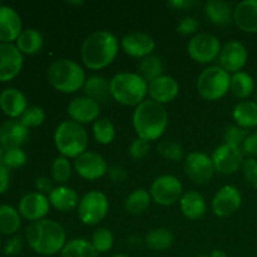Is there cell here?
Here are the masks:
<instances>
[{
	"label": "cell",
	"mask_w": 257,
	"mask_h": 257,
	"mask_svg": "<svg viewBox=\"0 0 257 257\" xmlns=\"http://www.w3.org/2000/svg\"><path fill=\"white\" fill-rule=\"evenodd\" d=\"M242 203V196L237 187L231 185L223 186L217 191L212 200V210L218 217H228L235 213Z\"/></svg>",
	"instance_id": "obj_16"
},
{
	"label": "cell",
	"mask_w": 257,
	"mask_h": 257,
	"mask_svg": "<svg viewBox=\"0 0 257 257\" xmlns=\"http://www.w3.org/2000/svg\"><path fill=\"white\" fill-rule=\"evenodd\" d=\"M243 155H247L250 156L251 158H255L257 157V135L256 133H252V135H248V137L246 138L245 142H243L242 147Z\"/></svg>",
	"instance_id": "obj_47"
},
{
	"label": "cell",
	"mask_w": 257,
	"mask_h": 257,
	"mask_svg": "<svg viewBox=\"0 0 257 257\" xmlns=\"http://www.w3.org/2000/svg\"><path fill=\"white\" fill-rule=\"evenodd\" d=\"M0 245H2V240H0Z\"/></svg>",
	"instance_id": "obj_60"
},
{
	"label": "cell",
	"mask_w": 257,
	"mask_h": 257,
	"mask_svg": "<svg viewBox=\"0 0 257 257\" xmlns=\"http://www.w3.org/2000/svg\"><path fill=\"white\" fill-rule=\"evenodd\" d=\"M22 226L19 211L9 205L0 206V233L14 235Z\"/></svg>",
	"instance_id": "obj_34"
},
{
	"label": "cell",
	"mask_w": 257,
	"mask_h": 257,
	"mask_svg": "<svg viewBox=\"0 0 257 257\" xmlns=\"http://www.w3.org/2000/svg\"><path fill=\"white\" fill-rule=\"evenodd\" d=\"M232 5L222 0H208L205 5L207 19L216 25H227L233 22Z\"/></svg>",
	"instance_id": "obj_27"
},
{
	"label": "cell",
	"mask_w": 257,
	"mask_h": 257,
	"mask_svg": "<svg viewBox=\"0 0 257 257\" xmlns=\"http://www.w3.org/2000/svg\"><path fill=\"white\" fill-rule=\"evenodd\" d=\"M112 98L124 105H140L148 94V83L138 73H118L110 79Z\"/></svg>",
	"instance_id": "obj_4"
},
{
	"label": "cell",
	"mask_w": 257,
	"mask_h": 257,
	"mask_svg": "<svg viewBox=\"0 0 257 257\" xmlns=\"http://www.w3.org/2000/svg\"><path fill=\"white\" fill-rule=\"evenodd\" d=\"M45 119V113L43 110V108L38 107V105H33V107H28L27 110L23 113V115L20 117V122L23 125L29 130V128H35L39 127L43 124Z\"/></svg>",
	"instance_id": "obj_41"
},
{
	"label": "cell",
	"mask_w": 257,
	"mask_h": 257,
	"mask_svg": "<svg viewBox=\"0 0 257 257\" xmlns=\"http://www.w3.org/2000/svg\"><path fill=\"white\" fill-rule=\"evenodd\" d=\"M198 257H210L208 255H201V256H198Z\"/></svg>",
	"instance_id": "obj_57"
},
{
	"label": "cell",
	"mask_w": 257,
	"mask_h": 257,
	"mask_svg": "<svg viewBox=\"0 0 257 257\" xmlns=\"http://www.w3.org/2000/svg\"><path fill=\"white\" fill-rule=\"evenodd\" d=\"M2 160L8 168H20L27 162V155L22 148H13L5 151L4 155H2Z\"/></svg>",
	"instance_id": "obj_43"
},
{
	"label": "cell",
	"mask_w": 257,
	"mask_h": 257,
	"mask_svg": "<svg viewBox=\"0 0 257 257\" xmlns=\"http://www.w3.org/2000/svg\"><path fill=\"white\" fill-rule=\"evenodd\" d=\"M23 248V238L20 236H14L10 238L5 246V253L7 255H18Z\"/></svg>",
	"instance_id": "obj_49"
},
{
	"label": "cell",
	"mask_w": 257,
	"mask_h": 257,
	"mask_svg": "<svg viewBox=\"0 0 257 257\" xmlns=\"http://www.w3.org/2000/svg\"><path fill=\"white\" fill-rule=\"evenodd\" d=\"M248 59L247 48L238 40H231L227 42L221 48L218 62L220 67L225 69L227 73L241 72L246 65Z\"/></svg>",
	"instance_id": "obj_13"
},
{
	"label": "cell",
	"mask_w": 257,
	"mask_h": 257,
	"mask_svg": "<svg viewBox=\"0 0 257 257\" xmlns=\"http://www.w3.org/2000/svg\"><path fill=\"white\" fill-rule=\"evenodd\" d=\"M113 257H132V256L125 255V253H118V255H114Z\"/></svg>",
	"instance_id": "obj_55"
},
{
	"label": "cell",
	"mask_w": 257,
	"mask_h": 257,
	"mask_svg": "<svg viewBox=\"0 0 257 257\" xmlns=\"http://www.w3.org/2000/svg\"><path fill=\"white\" fill-rule=\"evenodd\" d=\"M35 187H37L38 192L40 193H50L53 191V185L47 177H38L35 180Z\"/></svg>",
	"instance_id": "obj_51"
},
{
	"label": "cell",
	"mask_w": 257,
	"mask_h": 257,
	"mask_svg": "<svg viewBox=\"0 0 257 257\" xmlns=\"http://www.w3.org/2000/svg\"><path fill=\"white\" fill-rule=\"evenodd\" d=\"M150 193L157 205L171 206L182 197V183L172 175L160 176L153 181Z\"/></svg>",
	"instance_id": "obj_10"
},
{
	"label": "cell",
	"mask_w": 257,
	"mask_h": 257,
	"mask_svg": "<svg viewBox=\"0 0 257 257\" xmlns=\"http://www.w3.org/2000/svg\"><path fill=\"white\" fill-rule=\"evenodd\" d=\"M90 242H92L93 247L95 248L98 253H105L113 247L114 237H113V233L110 232V230L105 227H100L94 231Z\"/></svg>",
	"instance_id": "obj_38"
},
{
	"label": "cell",
	"mask_w": 257,
	"mask_h": 257,
	"mask_svg": "<svg viewBox=\"0 0 257 257\" xmlns=\"http://www.w3.org/2000/svg\"><path fill=\"white\" fill-rule=\"evenodd\" d=\"M54 143L63 157L77 158L87 152V131L74 120H64L55 130Z\"/></svg>",
	"instance_id": "obj_6"
},
{
	"label": "cell",
	"mask_w": 257,
	"mask_h": 257,
	"mask_svg": "<svg viewBox=\"0 0 257 257\" xmlns=\"http://www.w3.org/2000/svg\"><path fill=\"white\" fill-rule=\"evenodd\" d=\"M10 168H8L7 166L3 163L2 157H0V193L7 192L8 188H9L10 183Z\"/></svg>",
	"instance_id": "obj_50"
},
{
	"label": "cell",
	"mask_w": 257,
	"mask_h": 257,
	"mask_svg": "<svg viewBox=\"0 0 257 257\" xmlns=\"http://www.w3.org/2000/svg\"><path fill=\"white\" fill-rule=\"evenodd\" d=\"M108 175L113 182H123L128 177V172L122 166H112L108 168Z\"/></svg>",
	"instance_id": "obj_48"
},
{
	"label": "cell",
	"mask_w": 257,
	"mask_h": 257,
	"mask_svg": "<svg viewBox=\"0 0 257 257\" xmlns=\"http://www.w3.org/2000/svg\"><path fill=\"white\" fill-rule=\"evenodd\" d=\"M151 193L143 188H137L128 195L125 200V210L132 215H142L151 205Z\"/></svg>",
	"instance_id": "obj_35"
},
{
	"label": "cell",
	"mask_w": 257,
	"mask_h": 257,
	"mask_svg": "<svg viewBox=\"0 0 257 257\" xmlns=\"http://www.w3.org/2000/svg\"><path fill=\"white\" fill-rule=\"evenodd\" d=\"M93 136L99 145H109L115 137L114 125L108 118H99L93 124Z\"/></svg>",
	"instance_id": "obj_37"
},
{
	"label": "cell",
	"mask_w": 257,
	"mask_h": 257,
	"mask_svg": "<svg viewBox=\"0 0 257 257\" xmlns=\"http://www.w3.org/2000/svg\"><path fill=\"white\" fill-rule=\"evenodd\" d=\"M221 43L216 35L210 33H200L188 42L187 50L195 62L206 64L218 58L221 52Z\"/></svg>",
	"instance_id": "obj_9"
},
{
	"label": "cell",
	"mask_w": 257,
	"mask_h": 257,
	"mask_svg": "<svg viewBox=\"0 0 257 257\" xmlns=\"http://www.w3.org/2000/svg\"><path fill=\"white\" fill-rule=\"evenodd\" d=\"M27 108V97L19 89L7 88L0 93V109L8 117L13 118V119L22 117Z\"/></svg>",
	"instance_id": "obj_24"
},
{
	"label": "cell",
	"mask_w": 257,
	"mask_h": 257,
	"mask_svg": "<svg viewBox=\"0 0 257 257\" xmlns=\"http://www.w3.org/2000/svg\"><path fill=\"white\" fill-rule=\"evenodd\" d=\"M157 151L163 158H166L168 161H172V162H178L183 157L182 147L180 146V143H177L173 140L161 141L157 146Z\"/></svg>",
	"instance_id": "obj_39"
},
{
	"label": "cell",
	"mask_w": 257,
	"mask_h": 257,
	"mask_svg": "<svg viewBox=\"0 0 257 257\" xmlns=\"http://www.w3.org/2000/svg\"><path fill=\"white\" fill-rule=\"evenodd\" d=\"M48 80L53 88L62 93H74L84 87L85 73L77 62L59 59L48 69Z\"/></svg>",
	"instance_id": "obj_5"
},
{
	"label": "cell",
	"mask_w": 257,
	"mask_h": 257,
	"mask_svg": "<svg viewBox=\"0 0 257 257\" xmlns=\"http://www.w3.org/2000/svg\"><path fill=\"white\" fill-rule=\"evenodd\" d=\"M108 203L107 196L100 191H90L85 193L78 205V217L84 225L95 226L107 216Z\"/></svg>",
	"instance_id": "obj_8"
},
{
	"label": "cell",
	"mask_w": 257,
	"mask_h": 257,
	"mask_svg": "<svg viewBox=\"0 0 257 257\" xmlns=\"http://www.w3.org/2000/svg\"><path fill=\"white\" fill-rule=\"evenodd\" d=\"M232 117L238 127L257 128V103L251 100H243L237 103L232 110Z\"/></svg>",
	"instance_id": "obj_29"
},
{
	"label": "cell",
	"mask_w": 257,
	"mask_h": 257,
	"mask_svg": "<svg viewBox=\"0 0 257 257\" xmlns=\"http://www.w3.org/2000/svg\"><path fill=\"white\" fill-rule=\"evenodd\" d=\"M248 137V132L245 128H241L238 125H228L226 127L223 138L227 145L235 146V147H242L243 142Z\"/></svg>",
	"instance_id": "obj_42"
},
{
	"label": "cell",
	"mask_w": 257,
	"mask_h": 257,
	"mask_svg": "<svg viewBox=\"0 0 257 257\" xmlns=\"http://www.w3.org/2000/svg\"><path fill=\"white\" fill-rule=\"evenodd\" d=\"M118 39L107 30H97L85 38L82 45V60L89 69L98 70L112 64L118 54Z\"/></svg>",
	"instance_id": "obj_1"
},
{
	"label": "cell",
	"mask_w": 257,
	"mask_h": 257,
	"mask_svg": "<svg viewBox=\"0 0 257 257\" xmlns=\"http://www.w3.org/2000/svg\"><path fill=\"white\" fill-rule=\"evenodd\" d=\"M180 207L183 216L192 221L202 218L207 210L205 198L197 191H188L183 193L180 200Z\"/></svg>",
	"instance_id": "obj_25"
},
{
	"label": "cell",
	"mask_w": 257,
	"mask_h": 257,
	"mask_svg": "<svg viewBox=\"0 0 257 257\" xmlns=\"http://www.w3.org/2000/svg\"><path fill=\"white\" fill-rule=\"evenodd\" d=\"M74 168L80 177L88 181L98 180L108 172V165L104 157L89 151L75 158Z\"/></svg>",
	"instance_id": "obj_15"
},
{
	"label": "cell",
	"mask_w": 257,
	"mask_h": 257,
	"mask_svg": "<svg viewBox=\"0 0 257 257\" xmlns=\"http://www.w3.org/2000/svg\"><path fill=\"white\" fill-rule=\"evenodd\" d=\"M69 4H73V5H82L83 2H69Z\"/></svg>",
	"instance_id": "obj_56"
},
{
	"label": "cell",
	"mask_w": 257,
	"mask_h": 257,
	"mask_svg": "<svg viewBox=\"0 0 257 257\" xmlns=\"http://www.w3.org/2000/svg\"><path fill=\"white\" fill-rule=\"evenodd\" d=\"M49 198L40 192L27 193L19 202V213L27 220L39 221L49 212Z\"/></svg>",
	"instance_id": "obj_17"
},
{
	"label": "cell",
	"mask_w": 257,
	"mask_h": 257,
	"mask_svg": "<svg viewBox=\"0 0 257 257\" xmlns=\"http://www.w3.org/2000/svg\"><path fill=\"white\" fill-rule=\"evenodd\" d=\"M72 176V166L65 157H57L52 165V177L55 182L65 183Z\"/></svg>",
	"instance_id": "obj_40"
},
{
	"label": "cell",
	"mask_w": 257,
	"mask_h": 257,
	"mask_svg": "<svg viewBox=\"0 0 257 257\" xmlns=\"http://www.w3.org/2000/svg\"><path fill=\"white\" fill-rule=\"evenodd\" d=\"M175 242V236L167 228H155L150 231L145 237V243L152 251L168 250Z\"/></svg>",
	"instance_id": "obj_30"
},
{
	"label": "cell",
	"mask_w": 257,
	"mask_h": 257,
	"mask_svg": "<svg viewBox=\"0 0 257 257\" xmlns=\"http://www.w3.org/2000/svg\"><path fill=\"white\" fill-rule=\"evenodd\" d=\"M143 242H145V240H142V238L138 237V236H131V237L128 238V245L136 246V247H137V246H141Z\"/></svg>",
	"instance_id": "obj_53"
},
{
	"label": "cell",
	"mask_w": 257,
	"mask_h": 257,
	"mask_svg": "<svg viewBox=\"0 0 257 257\" xmlns=\"http://www.w3.org/2000/svg\"><path fill=\"white\" fill-rule=\"evenodd\" d=\"M49 202L58 211L68 212V211H72L78 207L79 198L73 188L67 187V186H59V187L53 188L52 192L49 193Z\"/></svg>",
	"instance_id": "obj_28"
},
{
	"label": "cell",
	"mask_w": 257,
	"mask_h": 257,
	"mask_svg": "<svg viewBox=\"0 0 257 257\" xmlns=\"http://www.w3.org/2000/svg\"><path fill=\"white\" fill-rule=\"evenodd\" d=\"M230 90L235 97L246 99L255 90V80L248 73L237 72L231 77Z\"/></svg>",
	"instance_id": "obj_32"
},
{
	"label": "cell",
	"mask_w": 257,
	"mask_h": 257,
	"mask_svg": "<svg viewBox=\"0 0 257 257\" xmlns=\"http://www.w3.org/2000/svg\"><path fill=\"white\" fill-rule=\"evenodd\" d=\"M210 257H227V255H226V252H223L222 250H213L212 252H211Z\"/></svg>",
	"instance_id": "obj_54"
},
{
	"label": "cell",
	"mask_w": 257,
	"mask_h": 257,
	"mask_svg": "<svg viewBox=\"0 0 257 257\" xmlns=\"http://www.w3.org/2000/svg\"><path fill=\"white\" fill-rule=\"evenodd\" d=\"M24 58L17 45L0 43V82L13 80L20 73Z\"/></svg>",
	"instance_id": "obj_14"
},
{
	"label": "cell",
	"mask_w": 257,
	"mask_h": 257,
	"mask_svg": "<svg viewBox=\"0 0 257 257\" xmlns=\"http://www.w3.org/2000/svg\"><path fill=\"white\" fill-rule=\"evenodd\" d=\"M27 242L30 248L43 256H52L63 250L65 246V231L62 225L52 220L32 222L27 228Z\"/></svg>",
	"instance_id": "obj_2"
},
{
	"label": "cell",
	"mask_w": 257,
	"mask_h": 257,
	"mask_svg": "<svg viewBox=\"0 0 257 257\" xmlns=\"http://www.w3.org/2000/svg\"><path fill=\"white\" fill-rule=\"evenodd\" d=\"M256 103H257V92H256Z\"/></svg>",
	"instance_id": "obj_58"
},
{
	"label": "cell",
	"mask_w": 257,
	"mask_h": 257,
	"mask_svg": "<svg viewBox=\"0 0 257 257\" xmlns=\"http://www.w3.org/2000/svg\"><path fill=\"white\" fill-rule=\"evenodd\" d=\"M168 114L165 107L152 99H146L137 105L133 113V127L138 137L146 141L161 138L167 130Z\"/></svg>",
	"instance_id": "obj_3"
},
{
	"label": "cell",
	"mask_w": 257,
	"mask_h": 257,
	"mask_svg": "<svg viewBox=\"0 0 257 257\" xmlns=\"http://www.w3.org/2000/svg\"><path fill=\"white\" fill-rule=\"evenodd\" d=\"M163 73V63L157 55H148L143 58L138 64V74L143 78L147 83L153 82L160 78Z\"/></svg>",
	"instance_id": "obj_36"
},
{
	"label": "cell",
	"mask_w": 257,
	"mask_h": 257,
	"mask_svg": "<svg viewBox=\"0 0 257 257\" xmlns=\"http://www.w3.org/2000/svg\"><path fill=\"white\" fill-rule=\"evenodd\" d=\"M168 5L173 9H187L196 5V3L192 0H172V2H168Z\"/></svg>",
	"instance_id": "obj_52"
},
{
	"label": "cell",
	"mask_w": 257,
	"mask_h": 257,
	"mask_svg": "<svg viewBox=\"0 0 257 257\" xmlns=\"http://www.w3.org/2000/svg\"><path fill=\"white\" fill-rule=\"evenodd\" d=\"M83 89H84L85 97L90 98L98 104L107 103L112 98L110 80L105 79L104 77H100V75H92L88 78Z\"/></svg>",
	"instance_id": "obj_26"
},
{
	"label": "cell",
	"mask_w": 257,
	"mask_h": 257,
	"mask_svg": "<svg viewBox=\"0 0 257 257\" xmlns=\"http://www.w3.org/2000/svg\"><path fill=\"white\" fill-rule=\"evenodd\" d=\"M198 28V22L196 18L193 17H187L183 18L177 25V32L182 35H191L193 33L197 32Z\"/></svg>",
	"instance_id": "obj_46"
},
{
	"label": "cell",
	"mask_w": 257,
	"mask_h": 257,
	"mask_svg": "<svg viewBox=\"0 0 257 257\" xmlns=\"http://www.w3.org/2000/svg\"><path fill=\"white\" fill-rule=\"evenodd\" d=\"M23 32L22 19L13 8L0 5V43H12Z\"/></svg>",
	"instance_id": "obj_22"
},
{
	"label": "cell",
	"mask_w": 257,
	"mask_h": 257,
	"mask_svg": "<svg viewBox=\"0 0 257 257\" xmlns=\"http://www.w3.org/2000/svg\"><path fill=\"white\" fill-rule=\"evenodd\" d=\"M150 142L143 138L137 137L130 146V155L132 156L135 160H141V158H145L146 156L150 152Z\"/></svg>",
	"instance_id": "obj_45"
},
{
	"label": "cell",
	"mask_w": 257,
	"mask_h": 257,
	"mask_svg": "<svg viewBox=\"0 0 257 257\" xmlns=\"http://www.w3.org/2000/svg\"><path fill=\"white\" fill-rule=\"evenodd\" d=\"M43 47V37L38 30L25 29L17 39V48L22 54L33 55L40 52Z\"/></svg>",
	"instance_id": "obj_31"
},
{
	"label": "cell",
	"mask_w": 257,
	"mask_h": 257,
	"mask_svg": "<svg viewBox=\"0 0 257 257\" xmlns=\"http://www.w3.org/2000/svg\"><path fill=\"white\" fill-rule=\"evenodd\" d=\"M231 77L221 67H208L197 79V92L207 100H217L230 90Z\"/></svg>",
	"instance_id": "obj_7"
},
{
	"label": "cell",
	"mask_w": 257,
	"mask_h": 257,
	"mask_svg": "<svg viewBox=\"0 0 257 257\" xmlns=\"http://www.w3.org/2000/svg\"><path fill=\"white\" fill-rule=\"evenodd\" d=\"M68 114L72 120L85 124L99 119L100 104L88 97H77L68 105Z\"/></svg>",
	"instance_id": "obj_18"
},
{
	"label": "cell",
	"mask_w": 257,
	"mask_h": 257,
	"mask_svg": "<svg viewBox=\"0 0 257 257\" xmlns=\"http://www.w3.org/2000/svg\"><path fill=\"white\" fill-rule=\"evenodd\" d=\"M183 168L190 180L198 185H205V183L210 182L215 173L212 158L202 152L190 153L186 157Z\"/></svg>",
	"instance_id": "obj_12"
},
{
	"label": "cell",
	"mask_w": 257,
	"mask_h": 257,
	"mask_svg": "<svg viewBox=\"0 0 257 257\" xmlns=\"http://www.w3.org/2000/svg\"><path fill=\"white\" fill-rule=\"evenodd\" d=\"M233 22L245 33H257V0H245L233 9Z\"/></svg>",
	"instance_id": "obj_23"
},
{
	"label": "cell",
	"mask_w": 257,
	"mask_h": 257,
	"mask_svg": "<svg viewBox=\"0 0 257 257\" xmlns=\"http://www.w3.org/2000/svg\"><path fill=\"white\" fill-rule=\"evenodd\" d=\"M255 133H256V135H257V128H256V131H255Z\"/></svg>",
	"instance_id": "obj_59"
},
{
	"label": "cell",
	"mask_w": 257,
	"mask_h": 257,
	"mask_svg": "<svg viewBox=\"0 0 257 257\" xmlns=\"http://www.w3.org/2000/svg\"><path fill=\"white\" fill-rule=\"evenodd\" d=\"M123 52L133 58H146L152 54L156 48V43L152 37L146 33H130L124 35L120 42Z\"/></svg>",
	"instance_id": "obj_19"
},
{
	"label": "cell",
	"mask_w": 257,
	"mask_h": 257,
	"mask_svg": "<svg viewBox=\"0 0 257 257\" xmlns=\"http://www.w3.org/2000/svg\"><path fill=\"white\" fill-rule=\"evenodd\" d=\"M62 257H97L98 252L93 247L92 242L85 238H73L65 243L60 251Z\"/></svg>",
	"instance_id": "obj_33"
},
{
	"label": "cell",
	"mask_w": 257,
	"mask_h": 257,
	"mask_svg": "<svg viewBox=\"0 0 257 257\" xmlns=\"http://www.w3.org/2000/svg\"><path fill=\"white\" fill-rule=\"evenodd\" d=\"M242 172L248 186L257 190V160L247 158V160L243 161Z\"/></svg>",
	"instance_id": "obj_44"
},
{
	"label": "cell",
	"mask_w": 257,
	"mask_h": 257,
	"mask_svg": "<svg viewBox=\"0 0 257 257\" xmlns=\"http://www.w3.org/2000/svg\"><path fill=\"white\" fill-rule=\"evenodd\" d=\"M29 131L20 120L10 119L0 125V145L5 151L13 148H22L28 141Z\"/></svg>",
	"instance_id": "obj_20"
},
{
	"label": "cell",
	"mask_w": 257,
	"mask_h": 257,
	"mask_svg": "<svg viewBox=\"0 0 257 257\" xmlns=\"http://www.w3.org/2000/svg\"><path fill=\"white\" fill-rule=\"evenodd\" d=\"M212 162L215 171L222 175H232L237 172L243 165V152L240 147L225 143L213 151Z\"/></svg>",
	"instance_id": "obj_11"
},
{
	"label": "cell",
	"mask_w": 257,
	"mask_h": 257,
	"mask_svg": "<svg viewBox=\"0 0 257 257\" xmlns=\"http://www.w3.org/2000/svg\"><path fill=\"white\" fill-rule=\"evenodd\" d=\"M180 93V85L175 78L170 75H161L148 84V94L151 99L160 104L170 103L177 98Z\"/></svg>",
	"instance_id": "obj_21"
}]
</instances>
